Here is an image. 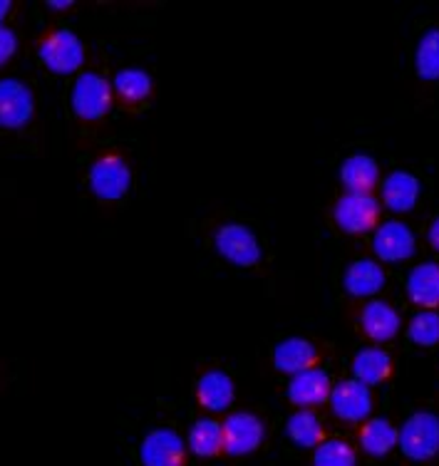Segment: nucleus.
Segmentation results:
<instances>
[{
    "label": "nucleus",
    "instance_id": "obj_30",
    "mask_svg": "<svg viewBox=\"0 0 439 466\" xmlns=\"http://www.w3.org/2000/svg\"><path fill=\"white\" fill-rule=\"evenodd\" d=\"M72 5H75L72 0H50V3H47V8L50 10H70Z\"/></svg>",
    "mask_w": 439,
    "mask_h": 466
},
{
    "label": "nucleus",
    "instance_id": "obj_14",
    "mask_svg": "<svg viewBox=\"0 0 439 466\" xmlns=\"http://www.w3.org/2000/svg\"><path fill=\"white\" fill-rule=\"evenodd\" d=\"M420 194V179L413 177L410 171H393L385 179V184H383V204H385L390 211H397V214L413 211Z\"/></svg>",
    "mask_w": 439,
    "mask_h": 466
},
{
    "label": "nucleus",
    "instance_id": "obj_21",
    "mask_svg": "<svg viewBox=\"0 0 439 466\" xmlns=\"http://www.w3.org/2000/svg\"><path fill=\"white\" fill-rule=\"evenodd\" d=\"M397 437H400V431L394 430L390 421L375 417V420L365 421V427L360 430V447L370 457H387L397 447Z\"/></svg>",
    "mask_w": 439,
    "mask_h": 466
},
{
    "label": "nucleus",
    "instance_id": "obj_17",
    "mask_svg": "<svg viewBox=\"0 0 439 466\" xmlns=\"http://www.w3.org/2000/svg\"><path fill=\"white\" fill-rule=\"evenodd\" d=\"M233 380L221 370H209L207 375H201L197 385V397L204 410L209 412H224L233 402Z\"/></svg>",
    "mask_w": 439,
    "mask_h": 466
},
{
    "label": "nucleus",
    "instance_id": "obj_8",
    "mask_svg": "<svg viewBox=\"0 0 439 466\" xmlns=\"http://www.w3.org/2000/svg\"><path fill=\"white\" fill-rule=\"evenodd\" d=\"M221 427H224V451H229L231 457L251 454L260 447V441L266 437L263 421L251 412L229 414Z\"/></svg>",
    "mask_w": 439,
    "mask_h": 466
},
{
    "label": "nucleus",
    "instance_id": "obj_28",
    "mask_svg": "<svg viewBox=\"0 0 439 466\" xmlns=\"http://www.w3.org/2000/svg\"><path fill=\"white\" fill-rule=\"evenodd\" d=\"M15 50H18V35L0 23V67L13 60Z\"/></svg>",
    "mask_w": 439,
    "mask_h": 466
},
{
    "label": "nucleus",
    "instance_id": "obj_10",
    "mask_svg": "<svg viewBox=\"0 0 439 466\" xmlns=\"http://www.w3.org/2000/svg\"><path fill=\"white\" fill-rule=\"evenodd\" d=\"M139 459L144 466H184L187 444L174 430H154L142 440Z\"/></svg>",
    "mask_w": 439,
    "mask_h": 466
},
{
    "label": "nucleus",
    "instance_id": "obj_4",
    "mask_svg": "<svg viewBox=\"0 0 439 466\" xmlns=\"http://www.w3.org/2000/svg\"><path fill=\"white\" fill-rule=\"evenodd\" d=\"M132 171L117 152H107L97 157L90 167V188L92 194L102 201H117L129 191Z\"/></svg>",
    "mask_w": 439,
    "mask_h": 466
},
{
    "label": "nucleus",
    "instance_id": "obj_18",
    "mask_svg": "<svg viewBox=\"0 0 439 466\" xmlns=\"http://www.w3.org/2000/svg\"><path fill=\"white\" fill-rule=\"evenodd\" d=\"M341 181L348 194H370L380 181V167L368 154H355L342 162Z\"/></svg>",
    "mask_w": 439,
    "mask_h": 466
},
{
    "label": "nucleus",
    "instance_id": "obj_15",
    "mask_svg": "<svg viewBox=\"0 0 439 466\" xmlns=\"http://www.w3.org/2000/svg\"><path fill=\"white\" fill-rule=\"evenodd\" d=\"M318 360V350L311 340L305 338H288V340L278 342L276 352H273V365L286 375H298L303 370H311Z\"/></svg>",
    "mask_w": 439,
    "mask_h": 466
},
{
    "label": "nucleus",
    "instance_id": "obj_31",
    "mask_svg": "<svg viewBox=\"0 0 439 466\" xmlns=\"http://www.w3.org/2000/svg\"><path fill=\"white\" fill-rule=\"evenodd\" d=\"M10 10H13V3L10 0H0V23L8 18Z\"/></svg>",
    "mask_w": 439,
    "mask_h": 466
},
{
    "label": "nucleus",
    "instance_id": "obj_25",
    "mask_svg": "<svg viewBox=\"0 0 439 466\" xmlns=\"http://www.w3.org/2000/svg\"><path fill=\"white\" fill-rule=\"evenodd\" d=\"M414 67L422 80H439V27H432L422 35L417 53H414Z\"/></svg>",
    "mask_w": 439,
    "mask_h": 466
},
{
    "label": "nucleus",
    "instance_id": "obj_7",
    "mask_svg": "<svg viewBox=\"0 0 439 466\" xmlns=\"http://www.w3.org/2000/svg\"><path fill=\"white\" fill-rule=\"evenodd\" d=\"M377 218H380V201L373 194H345L335 204V224L352 236L373 231Z\"/></svg>",
    "mask_w": 439,
    "mask_h": 466
},
{
    "label": "nucleus",
    "instance_id": "obj_24",
    "mask_svg": "<svg viewBox=\"0 0 439 466\" xmlns=\"http://www.w3.org/2000/svg\"><path fill=\"white\" fill-rule=\"evenodd\" d=\"M115 92L127 105H137V102L149 97V92H152V77H149V72L139 70V67L119 70L115 77Z\"/></svg>",
    "mask_w": 439,
    "mask_h": 466
},
{
    "label": "nucleus",
    "instance_id": "obj_5",
    "mask_svg": "<svg viewBox=\"0 0 439 466\" xmlns=\"http://www.w3.org/2000/svg\"><path fill=\"white\" fill-rule=\"evenodd\" d=\"M216 251L219 256H224L229 263L239 266V268H249L256 266L263 256L260 251V243L256 241L251 228H246L241 224H224L219 226V231L214 236Z\"/></svg>",
    "mask_w": 439,
    "mask_h": 466
},
{
    "label": "nucleus",
    "instance_id": "obj_12",
    "mask_svg": "<svg viewBox=\"0 0 439 466\" xmlns=\"http://www.w3.org/2000/svg\"><path fill=\"white\" fill-rule=\"evenodd\" d=\"M331 377L328 372L318 368L303 370L298 375L291 377V385H288V400L296 404V407H318L325 400H331Z\"/></svg>",
    "mask_w": 439,
    "mask_h": 466
},
{
    "label": "nucleus",
    "instance_id": "obj_3",
    "mask_svg": "<svg viewBox=\"0 0 439 466\" xmlns=\"http://www.w3.org/2000/svg\"><path fill=\"white\" fill-rule=\"evenodd\" d=\"M112 95H115V87L102 75L82 72L75 80V87H72V112L85 122L102 119L112 109Z\"/></svg>",
    "mask_w": 439,
    "mask_h": 466
},
{
    "label": "nucleus",
    "instance_id": "obj_2",
    "mask_svg": "<svg viewBox=\"0 0 439 466\" xmlns=\"http://www.w3.org/2000/svg\"><path fill=\"white\" fill-rule=\"evenodd\" d=\"M397 444L413 461H430L439 454V417L432 412H414L400 430Z\"/></svg>",
    "mask_w": 439,
    "mask_h": 466
},
{
    "label": "nucleus",
    "instance_id": "obj_26",
    "mask_svg": "<svg viewBox=\"0 0 439 466\" xmlns=\"http://www.w3.org/2000/svg\"><path fill=\"white\" fill-rule=\"evenodd\" d=\"M355 464H358V457H355V449L350 447L348 441L331 440L315 447L313 466H355Z\"/></svg>",
    "mask_w": 439,
    "mask_h": 466
},
{
    "label": "nucleus",
    "instance_id": "obj_20",
    "mask_svg": "<svg viewBox=\"0 0 439 466\" xmlns=\"http://www.w3.org/2000/svg\"><path fill=\"white\" fill-rule=\"evenodd\" d=\"M393 372V360L385 350L380 348H365L360 350L355 360H352V375L360 380L362 385H380Z\"/></svg>",
    "mask_w": 439,
    "mask_h": 466
},
{
    "label": "nucleus",
    "instance_id": "obj_19",
    "mask_svg": "<svg viewBox=\"0 0 439 466\" xmlns=\"http://www.w3.org/2000/svg\"><path fill=\"white\" fill-rule=\"evenodd\" d=\"M407 296L420 308H439V263L427 260L410 270Z\"/></svg>",
    "mask_w": 439,
    "mask_h": 466
},
{
    "label": "nucleus",
    "instance_id": "obj_9",
    "mask_svg": "<svg viewBox=\"0 0 439 466\" xmlns=\"http://www.w3.org/2000/svg\"><path fill=\"white\" fill-rule=\"evenodd\" d=\"M332 414L342 421H362L373 412V392L360 380H342L331 390Z\"/></svg>",
    "mask_w": 439,
    "mask_h": 466
},
{
    "label": "nucleus",
    "instance_id": "obj_29",
    "mask_svg": "<svg viewBox=\"0 0 439 466\" xmlns=\"http://www.w3.org/2000/svg\"><path fill=\"white\" fill-rule=\"evenodd\" d=\"M430 243L434 251H439V216L434 218V221H432V226H430Z\"/></svg>",
    "mask_w": 439,
    "mask_h": 466
},
{
    "label": "nucleus",
    "instance_id": "obj_27",
    "mask_svg": "<svg viewBox=\"0 0 439 466\" xmlns=\"http://www.w3.org/2000/svg\"><path fill=\"white\" fill-rule=\"evenodd\" d=\"M407 335L414 345H422V348H432L439 342V313L434 310H424V313H417L407 325Z\"/></svg>",
    "mask_w": 439,
    "mask_h": 466
},
{
    "label": "nucleus",
    "instance_id": "obj_6",
    "mask_svg": "<svg viewBox=\"0 0 439 466\" xmlns=\"http://www.w3.org/2000/svg\"><path fill=\"white\" fill-rule=\"evenodd\" d=\"M36 115V97L26 82L15 77L0 80V127L23 129Z\"/></svg>",
    "mask_w": 439,
    "mask_h": 466
},
{
    "label": "nucleus",
    "instance_id": "obj_23",
    "mask_svg": "<svg viewBox=\"0 0 439 466\" xmlns=\"http://www.w3.org/2000/svg\"><path fill=\"white\" fill-rule=\"evenodd\" d=\"M286 434L296 447L315 449L321 444V437H323V424L311 410H301V412L288 417Z\"/></svg>",
    "mask_w": 439,
    "mask_h": 466
},
{
    "label": "nucleus",
    "instance_id": "obj_22",
    "mask_svg": "<svg viewBox=\"0 0 439 466\" xmlns=\"http://www.w3.org/2000/svg\"><path fill=\"white\" fill-rule=\"evenodd\" d=\"M189 449L201 459H211L224 449V427L216 420H197L189 430Z\"/></svg>",
    "mask_w": 439,
    "mask_h": 466
},
{
    "label": "nucleus",
    "instance_id": "obj_11",
    "mask_svg": "<svg viewBox=\"0 0 439 466\" xmlns=\"http://www.w3.org/2000/svg\"><path fill=\"white\" fill-rule=\"evenodd\" d=\"M377 258L385 263H400L414 256V233L403 221H385L375 228L373 238Z\"/></svg>",
    "mask_w": 439,
    "mask_h": 466
},
{
    "label": "nucleus",
    "instance_id": "obj_13",
    "mask_svg": "<svg viewBox=\"0 0 439 466\" xmlns=\"http://www.w3.org/2000/svg\"><path fill=\"white\" fill-rule=\"evenodd\" d=\"M342 286H345L350 296L355 298L375 296V293H380L385 288V270H383V266L377 260L360 258L345 268Z\"/></svg>",
    "mask_w": 439,
    "mask_h": 466
},
{
    "label": "nucleus",
    "instance_id": "obj_16",
    "mask_svg": "<svg viewBox=\"0 0 439 466\" xmlns=\"http://www.w3.org/2000/svg\"><path fill=\"white\" fill-rule=\"evenodd\" d=\"M360 325H362V330H365L368 338H373L375 342H387L400 332V315H397V310L390 303L370 300L362 308Z\"/></svg>",
    "mask_w": 439,
    "mask_h": 466
},
{
    "label": "nucleus",
    "instance_id": "obj_1",
    "mask_svg": "<svg viewBox=\"0 0 439 466\" xmlns=\"http://www.w3.org/2000/svg\"><path fill=\"white\" fill-rule=\"evenodd\" d=\"M37 55L47 70L55 75H72L85 63V46L72 30L65 27H53L37 46Z\"/></svg>",
    "mask_w": 439,
    "mask_h": 466
}]
</instances>
